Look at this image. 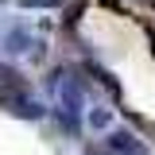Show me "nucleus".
<instances>
[{
	"label": "nucleus",
	"instance_id": "f257e3e1",
	"mask_svg": "<svg viewBox=\"0 0 155 155\" xmlns=\"http://www.w3.org/2000/svg\"><path fill=\"white\" fill-rule=\"evenodd\" d=\"M109 147L120 151V155H147V147H143L136 136H128V132H113L109 136Z\"/></svg>",
	"mask_w": 155,
	"mask_h": 155
},
{
	"label": "nucleus",
	"instance_id": "f03ea898",
	"mask_svg": "<svg viewBox=\"0 0 155 155\" xmlns=\"http://www.w3.org/2000/svg\"><path fill=\"white\" fill-rule=\"evenodd\" d=\"M12 105H16V113H19V116H31V120H39V116H43V105H39V101H27V97H12Z\"/></svg>",
	"mask_w": 155,
	"mask_h": 155
},
{
	"label": "nucleus",
	"instance_id": "7ed1b4c3",
	"mask_svg": "<svg viewBox=\"0 0 155 155\" xmlns=\"http://www.w3.org/2000/svg\"><path fill=\"white\" fill-rule=\"evenodd\" d=\"M8 51H12V54L27 51V31H12V35H8Z\"/></svg>",
	"mask_w": 155,
	"mask_h": 155
},
{
	"label": "nucleus",
	"instance_id": "20e7f679",
	"mask_svg": "<svg viewBox=\"0 0 155 155\" xmlns=\"http://www.w3.org/2000/svg\"><path fill=\"white\" fill-rule=\"evenodd\" d=\"M89 124H93V128H105V124H109V116H105V113H89Z\"/></svg>",
	"mask_w": 155,
	"mask_h": 155
}]
</instances>
